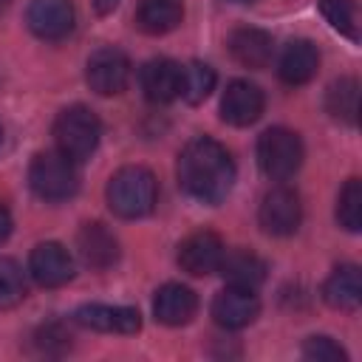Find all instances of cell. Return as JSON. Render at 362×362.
<instances>
[{
    "mask_svg": "<svg viewBox=\"0 0 362 362\" xmlns=\"http://www.w3.org/2000/svg\"><path fill=\"white\" fill-rule=\"evenodd\" d=\"M34 339H37V345H40L42 354H65V351L71 348V334H68L59 322L42 325V328L34 334Z\"/></svg>",
    "mask_w": 362,
    "mask_h": 362,
    "instance_id": "cell-28",
    "label": "cell"
},
{
    "mask_svg": "<svg viewBox=\"0 0 362 362\" xmlns=\"http://www.w3.org/2000/svg\"><path fill=\"white\" fill-rule=\"evenodd\" d=\"M133 20L139 31L150 37H161L178 28V23L184 20V3L181 0H139Z\"/></svg>",
    "mask_w": 362,
    "mask_h": 362,
    "instance_id": "cell-18",
    "label": "cell"
},
{
    "mask_svg": "<svg viewBox=\"0 0 362 362\" xmlns=\"http://www.w3.org/2000/svg\"><path fill=\"white\" fill-rule=\"evenodd\" d=\"M76 252L85 266L105 272L119 260V240L105 223L90 221V223H82V229L76 232Z\"/></svg>",
    "mask_w": 362,
    "mask_h": 362,
    "instance_id": "cell-14",
    "label": "cell"
},
{
    "mask_svg": "<svg viewBox=\"0 0 362 362\" xmlns=\"http://www.w3.org/2000/svg\"><path fill=\"white\" fill-rule=\"evenodd\" d=\"M257 314H260V303H257L255 291H246V288L226 286L212 300V317H215V322L221 328H229V331H238V328L252 325Z\"/></svg>",
    "mask_w": 362,
    "mask_h": 362,
    "instance_id": "cell-15",
    "label": "cell"
},
{
    "mask_svg": "<svg viewBox=\"0 0 362 362\" xmlns=\"http://www.w3.org/2000/svg\"><path fill=\"white\" fill-rule=\"evenodd\" d=\"M0 141H3V127H0Z\"/></svg>",
    "mask_w": 362,
    "mask_h": 362,
    "instance_id": "cell-33",
    "label": "cell"
},
{
    "mask_svg": "<svg viewBox=\"0 0 362 362\" xmlns=\"http://www.w3.org/2000/svg\"><path fill=\"white\" fill-rule=\"evenodd\" d=\"M232 3H255V0H232Z\"/></svg>",
    "mask_w": 362,
    "mask_h": 362,
    "instance_id": "cell-32",
    "label": "cell"
},
{
    "mask_svg": "<svg viewBox=\"0 0 362 362\" xmlns=\"http://www.w3.org/2000/svg\"><path fill=\"white\" fill-rule=\"evenodd\" d=\"M102 139V122L99 116L85 105H71L59 110L54 122V141L57 150L71 161H85L93 156Z\"/></svg>",
    "mask_w": 362,
    "mask_h": 362,
    "instance_id": "cell-3",
    "label": "cell"
},
{
    "mask_svg": "<svg viewBox=\"0 0 362 362\" xmlns=\"http://www.w3.org/2000/svg\"><path fill=\"white\" fill-rule=\"evenodd\" d=\"M74 320L85 328L102 334H136L141 328V314L130 305H105V303H85L74 311Z\"/></svg>",
    "mask_w": 362,
    "mask_h": 362,
    "instance_id": "cell-12",
    "label": "cell"
},
{
    "mask_svg": "<svg viewBox=\"0 0 362 362\" xmlns=\"http://www.w3.org/2000/svg\"><path fill=\"white\" fill-rule=\"evenodd\" d=\"M25 23L34 37L59 42L74 31L76 11L71 0H31L25 11Z\"/></svg>",
    "mask_w": 362,
    "mask_h": 362,
    "instance_id": "cell-8",
    "label": "cell"
},
{
    "mask_svg": "<svg viewBox=\"0 0 362 362\" xmlns=\"http://www.w3.org/2000/svg\"><path fill=\"white\" fill-rule=\"evenodd\" d=\"M322 17L348 40H356V6L351 0H320Z\"/></svg>",
    "mask_w": 362,
    "mask_h": 362,
    "instance_id": "cell-26",
    "label": "cell"
},
{
    "mask_svg": "<svg viewBox=\"0 0 362 362\" xmlns=\"http://www.w3.org/2000/svg\"><path fill=\"white\" fill-rule=\"evenodd\" d=\"M263 90L249 79H232L221 96V119L235 127H246L263 113Z\"/></svg>",
    "mask_w": 362,
    "mask_h": 362,
    "instance_id": "cell-10",
    "label": "cell"
},
{
    "mask_svg": "<svg viewBox=\"0 0 362 362\" xmlns=\"http://www.w3.org/2000/svg\"><path fill=\"white\" fill-rule=\"evenodd\" d=\"M303 356L308 362H345L348 354L331 337H308L303 342Z\"/></svg>",
    "mask_w": 362,
    "mask_h": 362,
    "instance_id": "cell-27",
    "label": "cell"
},
{
    "mask_svg": "<svg viewBox=\"0 0 362 362\" xmlns=\"http://www.w3.org/2000/svg\"><path fill=\"white\" fill-rule=\"evenodd\" d=\"M317 68H320V54H317L314 42H308V40H291L286 45V51L280 54V62H277V74L286 85L311 82Z\"/></svg>",
    "mask_w": 362,
    "mask_h": 362,
    "instance_id": "cell-20",
    "label": "cell"
},
{
    "mask_svg": "<svg viewBox=\"0 0 362 362\" xmlns=\"http://www.w3.org/2000/svg\"><path fill=\"white\" fill-rule=\"evenodd\" d=\"M105 198H107V206H110L113 215H119L124 221L144 218V215L153 212L156 198H158L156 175L147 167H139V164L122 167L110 175Z\"/></svg>",
    "mask_w": 362,
    "mask_h": 362,
    "instance_id": "cell-2",
    "label": "cell"
},
{
    "mask_svg": "<svg viewBox=\"0 0 362 362\" xmlns=\"http://www.w3.org/2000/svg\"><path fill=\"white\" fill-rule=\"evenodd\" d=\"M257 164L272 181H288L303 164V141L288 127H269L257 139Z\"/></svg>",
    "mask_w": 362,
    "mask_h": 362,
    "instance_id": "cell-5",
    "label": "cell"
},
{
    "mask_svg": "<svg viewBox=\"0 0 362 362\" xmlns=\"http://www.w3.org/2000/svg\"><path fill=\"white\" fill-rule=\"evenodd\" d=\"M178 184L201 204H221L235 187V161L229 150L209 136L192 139L178 156Z\"/></svg>",
    "mask_w": 362,
    "mask_h": 362,
    "instance_id": "cell-1",
    "label": "cell"
},
{
    "mask_svg": "<svg viewBox=\"0 0 362 362\" xmlns=\"http://www.w3.org/2000/svg\"><path fill=\"white\" fill-rule=\"evenodd\" d=\"M325 110L342 122V124H356L359 113V82L354 76H342L328 85L325 90Z\"/></svg>",
    "mask_w": 362,
    "mask_h": 362,
    "instance_id": "cell-22",
    "label": "cell"
},
{
    "mask_svg": "<svg viewBox=\"0 0 362 362\" xmlns=\"http://www.w3.org/2000/svg\"><path fill=\"white\" fill-rule=\"evenodd\" d=\"M322 297H325V303L331 308L356 311L359 303H362V277H359V269L354 263L337 266L331 272V277L325 280V286H322Z\"/></svg>",
    "mask_w": 362,
    "mask_h": 362,
    "instance_id": "cell-21",
    "label": "cell"
},
{
    "mask_svg": "<svg viewBox=\"0 0 362 362\" xmlns=\"http://www.w3.org/2000/svg\"><path fill=\"white\" fill-rule=\"evenodd\" d=\"M25 297L23 269L11 257H0V308H11Z\"/></svg>",
    "mask_w": 362,
    "mask_h": 362,
    "instance_id": "cell-25",
    "label": "cell"
},
{
    "mask_svg": "<svg viewBox=\"0 0 362 362\" xmlns=\"http://www.w3.org/2000/svg\"><path fill=\"white\" fill-rule=\"evenodd\" d=\"M130 79V59L116 45H102L88 57L85 65V82L99 96H116L124 90Z\"/></svg>",
    "mask_w": 362,
    "mask_h": 362,
    "instance_id": "cell-6",
    "label": "cell"
},
{
    "mask_svg": "<svg viewBox=\"0 0 362 362\" xmlns=\"http://www.w3.org/2000/svg\"><path fill=\"white\" fill-rule=\"evenodd\" d=\"M8 6H11V0H0V14H3V11L8 8Z\"/></svg>",
    "mask_w": 362,
    "mask_h": 362,
    "instance_id": "cell-31",
    "label": "cell"
},
{
    "mask_svg": "<svg viewBox=\"0 0 362 362\" xmlns=\"http://www.w3.org/2000/svg\"><path fill=\"white\" fill-rule=\"evenodd\" d=\"M223 252H226L223 240L215 232L201 229V232H192V235H187L181 240V246H178V266L187 274H192V277H206V274L218 272Z\"/></svg>",
    "mask_w": 362,
    "mask_h": 362,
    "instance_id": "cell-9",
    "label": "cell"
},
{
    "mask_svg": "<svg viewBox=\"0 0 362 362\" xmlns=\"http://www.w3.org/2000/svg\"><path fill=\"white\" fill-rule=\"evenodd\" d=\"M28 187L42 201H68L79 189V175L71 158L59 150L37 153L28 167Z\"/></svg>",
    "mask_w": 362,
    "mask_h": 362,
    "instance_id": "cell-4",
    "label": "cell"
},
{
    "mask_svg": "<svg viewBox=\"0 0 362 362\" xmlns=\"http://www.w3.org/2000/svg\"><path fill=\"white\" fill-rule=\"evenodd\" d=\"M257 218H260L263 232H269V235H277V238L294 235L297 226H300V221H303L300 195L291 187H274V189H269L263 195V201H260Z\"/></svg>",
    "mask_w": 362,
    "mask_h": 362,
    "instance_id": "cell-7",
    "label": "cell"
},
{
    "mask_svg": "<svg viewBox=\"0 0 362 362\" xmlns=\"http://www.w3.org/2000/svg\"><path fill=\"white\" fill-rule=\"evenodd\" d=\"M337 221L342 229L348 232H359L362 229V181L359 178H348L339 198H337Z\"/></svg>",
    "mask_w": 362,
    "mask_h": 362,
    "instance_id": "cell-24",
    "label": "cell"
},
{
    "mask_svg": "<svg viewBox=\"0 0 362 362\" xmlns=\"http://www.w3.org/2000/svg\"><path fill=\"white\" fill-rule=\"evenodd\" d=\"M198 311V297L189 286H181V283H164L158 291H156V300H153V314L158 322L164 325H184L195 317Z\"/></svg>",
    "mask_w": 362,
    "mask_h": 362,
    "instance_id": "cell-17",
    "label": "cell"
},
{
    "mask_svg": "<svg viewBox=\"0 0 362 362\" xmlns=\"http://www.w3.org/2000/svg\"><path fill=\"white\" fill-rule=\"evenodd\" d=\"M181 74H184V65H178L175 59L158 57L141 65L139 85L153 105H167L181 96Z\"/></svg>",
    "mask_w": 362,
    "mask_h": 362,
    "instance_id": "cell-13",
    "label": "cell"
},
{
    "mask_svg": "<svg viewBox=\"0 0 362 362\" xmlns=\"http://www.w3.org/2000/svg\"><path fill=\"white\" fill-rule=\"evenodd\" d=\"M93 6H96L99 14H110V11L119 6V0H93Z\"/></svg>",
    "mask_w": 362,
    "mask_h": 362,
    "instance_id": "cell-30",
    "label": "cell"
},
{
    "mask_svg": "<svg viewBox=\"0 0 362 362\" xmlns=\"http://www.w3.org/2000/svg\"><path fill=\"white\" fill-rule=\"evenodd\" d=\"M28 272L40 286L59 288L74 280V257L68 255V249L62 243L48 240V243H40L31 249Z\"/></svg>",
    "mask_w": 362,
    "mask_h": 362,
    "instance_id": "cell-11",
    "label": "cell"
},
{
    "mask_svg": "<svg viewBox=\"0 0 362 362\" xmlns=\"http://www.w3.org/2000/svg\"><path fill=\"white\" fill-rule=\"evenodd\" d=\"M229 54L243 68H266L274 54V40L263 28L240 25L229 34Z\"/></svg>",
    "mask_w": 362,
    "mask_h": 362,
    "instance_id": "cell-16",
    "label": "cell"
},
{
    "mask_svg": "<svg viewBox=\"0 0 362 362\" xmlns=\"http://www.w3.org/2000/svg\"><path fill=\"white\" fill-rule=\"evenodd\" d=\"M212 88H215V71L206 62H189V65H184V74H181V96L189 105L204 102L212 93Z\"/></svg>",
    "mask_w": 362,
    "mask_h": 362,
    "instance_id": "cell-23",
    "label": "cell"
},
{
    "mask_svg": "<svg viewBox=\"0 0 362 362\" xmlns=\"http://www.w3.org/2000/svg\"><path fill=\"white\" fill-rule=\"evenodd\" d=\"M11 226H14V223H11V212L6 209V204H0V243L11 235Z\"/></svg>",
    "mask_w": 362,
    "mask_h": 362,
    "instance_id": "cell-29",
    "label": "cell"
},
{
    "mask_svg": "<svg viewBox=\"0 0 362 362\" xmlns=\"http://www.w3.org/2000/svg\"><path fill=\"white\" fill-rule=\"evenodd\" d=\"M218 272L223 274L226 286L246 288V291H255V288L266 280V263H263L255 252H249V249H232V252H223Z\"/></svg>",
    "mask_w": 362,
    "mask_h": 362,
    "instance_id": "cell-19",
    "label": "cell"
}]
</instances>
